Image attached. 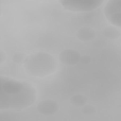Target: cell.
Segmentation results:
<instances>
[{
	"instance_id": "cell-1",
	"label": "cell",
	"mask_w": 121,
	"mask_h": 121,
	"mask_svg": "<svg viewBox=\"0 0 121 121\" xmlns=\"http://www.w3.org/2000/svg\"><path fill=\"white\" fill-rule=\"evenodd\" d=\"M32 96L30 84L1 76L0 109L20 110L29 103Z\"/></svg>"
},
{
	"instance_id": "cell-2",
	"label": "cell",
	"mask_w": 121,
	"mask_h": 121,
	"mask_svg": "<svg viewBox=\"0 0 121 121\" xmlns=\"http://www.w3.org/2000/svg\"><path fill=\"white\" fill-rule=\"evenodd\" d=\"M57 65V60L54 56L43 52L27 56L23 63L24 69L28 76L41 78L54 73Z\"/></svg>"
},
{
	"instance_id": "cell-3",
	"label": "cell",
	"mask_w": 121,
	"mask_h": 121,
	"mask_svg": "<svg viewBox=\"0 0 121 121\" xmlns=\"http://www.w3.org/2000/svg\"><path fill=\"white\" fill-rule=\"evenodd\" d=\"M104 0H61L59 2L65 10L74 12L90 11L100 7Z\"/></svg>"
},
{
	"instance_id": "cell-4",
	"label": "cell",
	"mask_w": 121,
	"mask_h": 121,
	"mask_svg": "<svg viewBox=\"0 0 121 121\" xmlns=\"http://www.w3.org/2000/svg\"><path fill=\"white\" fill-rule=\"evenodd\" d=\"M104 12L107 20L113 26H121V0H110L105 4Z\"/></svg>"
},
{
	"instance_id": "cell-5",
	"label": "cell",
	"mask_w": 121,
	"mask_h": 121,
	"mask_svg": "<svg viewBox=\"0 0 121 121\" xmlns=\"http://www.w3.org/2000/svg\"><path fill=\"white\" fill-rule=\"evenodd\" d=\"M80 53L77 50L72 49H65L61 51L59 55L60 61L67 66L75 65L79 62Z\"/></svg>"
},
{
	"instance_id": "cell-6",
	"label": "cell",
	"mask_w": 121,
	"mask_h": 121,
	"mask_svg": "<svg viewBox=\"0 0 121 121\" xmlns=\"http://www.w3.org/2000/svg\"><path fill=\"white\" fill-rule=\"evenodd\" d=\"M60 107L58 103L52 99H45L40 102L37 105V111L44 115H51L56 113Z\"/></svg>"
},
{
	"instance_id": "cell-7",
	"label": "cell",
	"mask_w": 121,
	"mask_h": 121,
	"mask_svg": "<svg viewBox=\"0 0 121 121\" xmlns=\"http://www.w3.org/2000/svg\"><path fill=\"white\" fill-rule=\"evenodd\" d=\"M77 38L83 42H89L95 37V30L90 27H84L80 28L76 33Z\"/></svg>"
},
{
	"instance_id": "cell-8",
	"label": "cell",
	"mask_w": 121,
	"mask_h": 121,
	"mask_svg": "<svg viewBox=\"0 0 121 121\" xmlns=\"http://www.w3.org/2000/svg\"><path fill=\"white\" fill-rule=\"evenodd\" d=\"M103 34L105 38L114 40L120 37L121 32L120 28L113 26H109L104 29Z\"/></svg>"
},
{
	"instance_id": "cell-9",
	"label": "cell",
	"mask_w": 121,
	"mask_h": 121,
	"mask_svg": "<svg viewBox=\"0 0 121 121\" xmlns=\"http://www.w3.org/2000/svg\"><path fill=\"white\" fill-rule=\"evenodd\" d=\"M87 100V98L85 95L82 94H76L70 98V103L74 106L81 107L85 105Z\"/></svg>"
},
{
	"instance_id": "cell-10",
	"label": "cell",
	"mask_w": 121,
	"mask_h": 121,
	"mask_svg": "<svg viewBox=\"0 0 121 121\" xmlns=\"http://www.w3.org/2000/svg\"><path fill=\"white\" fill-rule=\"evenodd\" d=\"M27 55L26 54L22 52H18L15 53L12 57V60L16 63L21 64L24 63Z\"/></svg>"
},
{
	"instance_id": "cell-11",
	"label": "cell",
	"mask_w": 121,
	"mask_h": 121,
	"mask_svg": "<svg viewBox=\"0 0 121 121\" xmlns=\"http://www.w3.org/2000/svg\"><path fill=\"white\" fill-rule=\"evenodd\" d=\"M81 112L82 113L85 115H92L96 112V109L95 107L92 104H86L82 106Z\"/></svg>"
},
{
	"instance_id": "cell-12",
	"label": "cell",
	"mask_w": 121,
	"mask_h": 121,
	"mask_svg": "<svg viewBox=\"0 0 121 121\" xmlns=\"http://www.w3.org/2000/svg\"><path fill=\"white\" fill-rule=\"evenodd\" d=\"M91 61V58L90 56L88 55H83L82 56L81 55L79 62L83 64V65H86L88 64Z\"/></svg>"
},
{
	"instance_id": "cell-13",
	"label": "cell",
	"mask_w": 121,
	"mask_h": 121,
	"mask_svg": "<svg viewBox=\"0 0 121 121\" xmlns=\"http://www.w3.org/2000/svg\"><path fill=\"white\" fill-rule=\"evenodd\" d=\"M6 58V55L5 53L2 51L1 50L0 51V64H1L3 63Z\"/></svg>"
}]
</instances>
